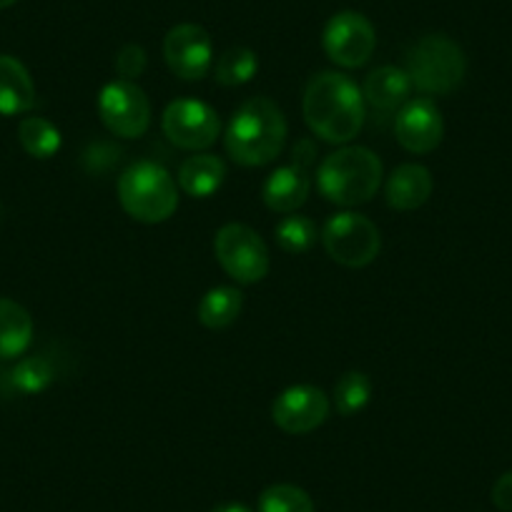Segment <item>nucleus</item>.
Returning a JSON list of instances; mask_svg holds the SVG:
<instances>
[{
  "label": "nucleus",
  "mask_w": 512,
  "mask_h": 512,
  "mask_svg": "<svg viewBox=\"0 0 512 512\" xmlns=\"http://www.w3.org/2000/svg\"><path fill=\"white\" fill-rule=\"evenodd\" d=\"M435 181L422 164H402L387 179V204L397 211H415L427 204Z\"/></svg>",
  "instance_id": "nucleus-15"
},
{
  "label": "nucleus",
  "mask_w": 512,
  "mask_h": 512,
  "mask_svg": "<svg viewBox=\"0 0 512 512\" xmlns=\"http://www.w3.org/2000/svg\"><path fill=\"white\" fill-rule=\"evenodd\" d=\"M317 156V146L309 139H302L292 151V161L279 166L264 181L262 199L277 214H294L304 206L309 191H312V164Z\"/></svg>",
  "instance_id": "nucleus-9"
},
{
  "label": "nucleus",
  "mask_w": 512,
  "mask_h": 512,
  "mask_svg": "<svg viewBox=\"0 0 512 512\" xmlns=\"http://www.w3.org/2000/svg\"><path fill=\"white\" fill-rule=\"evenodd\" d=\"M412 88L415 86H412L407 71L395 66H382L369 73L362 86V96L364 103H369L372 108H377L382 113H390L410 101Z\"/></svg>",
  "instance_id": "nucleus-16"
},
{
  "label": "nucleus",
  "mask_w": 512,
  "mask_h": 512,
  "mask_svg": "<svg viewBox=\"0 0 512 512\" xmlns=\"http://www.w3.org/2000/svg\"><path fill=\"white\" fill-rule=\"evenodd\" d=\"M33 319L26 307L0 297V359H16L31 347Z\"/></svg>",
  "instance_id": "nucleus-19"
},
{
  "label": "nucleus",
  "mask_w": 512,
  "mask_h": 512,
  "mask_svg": "<svg viewBox=\"0 0 512 512\" xmlns=\"http://www.w3.org/2000/svg\"><path fill=\"white\" fill-rule=\"evenodd\" d=\"M116 71L123 81H136L146 71V51L139 43H126L116 53Z\"/></svg>",
  "instance_id": "nucleus-27"
},
{
  "label": "nucleus",
  "mask_w": 512,
  "mask_h": 512,
  "mask_svg": "<svg viewBox=\"0 0 512 512\" xmlns=\"http://www.w3.org/2000/svg\"><path fill=\"white\" fill-rule=\"evenodd\" d=\"M118 201L131 219L161 224L179 209V186L156 161H136L118 179Z\"/></svg>",
  "instance_id": "nucleus-4"
},
{
  "label": "nucleus",
  "mask_w": 512,
  "mask_h": 512,
  "mask_svg": "<svg viewBox=\"0 0 512 512\" xmlns=\"http://www.w3.org/2000/svg\"><path fill=\"white\" fill-rule=\"evenodd\" d=\"M256 512H314V502L302 487L297 485H272L259 495Z\"/></svg>",
  "instance_id": "nucleus-25"
},
{
  "label": "nucleus",
  "mask_w": 512,
  "mask_h": 512,
  "mask_svg": "<svg viewBox=\"0 0 512 512\" xmlns=\"http://www.w3.org/2000/svg\"><path fill=\"white\" fill-rule=\"evenodd\" d=\"M11 382L23 395H38V392H43L53 382L51 362L43 357L23 359L11 372Z\"/></svg>",
  "instance_id": "nucleus-26"
},
{
  "label": "nucleus",
  "mask_w": 512,
  "mask_h": 512,
  "mask_svg": "<svg viewBox=\"0 0 512 512\" xmlns=\"http://www.w3.org/2000/svg\"><path fill=\"white\" fill-rule=\"evenodd\" d=\"M287 141V118L267 96L241 103L226 128L224 144L231 159L241 166H267L282 154Z\"/></svg>",
  "instance_id": "nucleus-2"
},
{
  "label": "nucleus",
  "mask_w": 512,
  "mask_h": 512,
  "mask_svg": "<svg viewBox=\"0 0 512 512\" xmlns=\"http://www.w3.org/2000/svg\"><path fill=\"white\" fill-rule=\"evenodd\" d=\"M382 184V161L364 146H342L319 164V194L337 206H359L372 201Z\"/></svg>",
  "instance_id": "nucleus-3"
},
{
  "label": "nucleus",
  "mask_w": 512,
  "mask_h": 512,
  "mask_svg": "<svg viewBox=\"0 0 512 512\" xmlns=\"http://www.w3.org/2000/svg\"><path fill=\"white\" fill-rule=\"evenodd\" d=\"M36 106V86L18 58L0 56V116H21Z\"/></svg>",
  "instance_id": "nucleus-17"
},
{
  "label": "nucleus",
  "mask_w": 512,
  "mask_h": 512,
  "mask_svg": "<svg viewBox=\"0 0 512 512\" xmlns=\"http://www.w3.org/2000/svg\"><path fill=\"white\" fill-rule=\"evenodd\" d=\"M164 58L174 76L184 81H201L214 66V46L209 33L196 23L174 26L164 38Z\"/></svg>",
  "instance_id": "nucleus-12"
},
{
  "label": "nucleus",
  "mask_w": 512,
  "mask_h": 512,
  "mask_svg": "<svg viewBox=\"0 0 512 512\" xmlns=\"http://www.w3.org/2000/svg\"><path fill=\"white\" fill-rule=\"evenodd\" d=\"M322 244L334 262L349 269L372 264L382 249V236L372 219L354 211L334 214L322 229Z\"/></svg>",
  "instance_id": "nucleus-6"
},
{
  "label": "nucleus",
  "mask_w": 512,
  "mask_h": 512,
  "mask_svg": "<svg viewBox=\"0 0 512 512\" xmlns=\"http://www.w3.org/2000/svg\"><path fill=\"white\" fill-rule=\"evenodd\" d=\"M18 141L33 159H53L61 151V131L41 116H28L18 123Z\"/></svg>",
  "instance_id": "nucleus-21"
},
{
  "label": "nucleus",
  "mask_w": 512,
  "mask_h": 512,
  "mask_svg": "<svg viewBox=\"0 0 512 512\" xmlns=\"http://www.w3.org/2000/svg\"><path fill=\"white\" fill-rule=\"evenodd\" d=\"M244 294L236 287H214L201 297L196 317L206 329H226L239 319Z\"/></svg>",
  "instance_id": "nucleus-20"
},
{
  "label": "nucleus",
  "mask_w": 512,
  "mask_h": 512,
  "mask_svg": "<svg viewBox=\"0 0 512 512\" xmlns=\"http://www.w3.org/2000/svg\"><path fill=\"white\" fill-rule=\"evenodd\" d=\"M405 71L417 91L427 96H447L465 81L467 58L452 38L432 33L410 48Z\"/></svg>",
  "instance_id": "nucleus-5"
},
{
  "label": "nucleus",
  "mask_w": 512,
  "mask_h": 512,
  "mask_svg": "<svg viewBox=\"0 0 512 512\" xmlns=\"http://www.w3.org/2000/svg\"><path fill=\"white\" fill-rule=\"evenodd\" d=\"M302 111L309 131L317 139L347 146L364 126L362 88L344 73H317L304 88Z\"/></svg>",
  "instance_id": "nucleus-1"
},
{
  "label": "nucleus",
  "mask_w": 512,
  "mask_h": 512,
  "mask_svg": "<svg viewBox=\"0 0 512 512\" xmlns=\"http://www.w3.org/2000/svg\"><path fill=\"white\" fill-rule=\"evenodd\" d=\"M259 71V58L251 48L236 46L219 56L214 66V78L221 86H244Z\"/></svg>",
  "instance_id": "nucleus-22"
},
{
  "label": "nucleus",
  "mask_w": 512,
  "mask_h": 512,
  "mask_svg": "<svg viewBox=\"0 0 512 512\" xmlns=\"http://www.w3.org/2000/svg\"><path fill=\"white\" fill-rule=\"evenodd\" d=\"M13 3H16V0H0V11H3V8H11Z\"/></svg>",
  "instance_id": "nucleus-30"
},
{
  "label": "nucleus",
  "mask_w": 512,
  "mask_h": 512,
  "mask_svg": "<svg viewBox=\"0 0 512 512\" xmlns=\"http://www.w3.org/2000/svg\"><path fill=\"white\" fill-rule=\"evenodd\" d=\"M98 113L108 131L121 139H139L151 126V103L136 81L106 83L98 93Z\"/></svg>",
  "instance_id": "nucleus-8"
},
{
  "label": "nucleus",
  "mask_w": 512,
  "mask_h": 512,
  "mask_svg": "<svg viewBox=\"0 0 512 512\" xmlns=\"http://www.w3.org/2000/svg\"><path fill=\"white\" fill-rule=\"evenodd\" d=\"M179 186L194 199H209L226 181V164L214 154H196L181 164Z\"/></svg>",
  "instance_id": "nucleus-18"
},
{
  "label": "nucleus",
  "mask_w": 512,
  "mask_h": 512,
  "mask_svg": "<svg viewBox=\"0 0 512 512\" xmlns=\"http://www.w3.org/2000/svg\"><path fill=\"white\" fill-rule=\"evenodd\" d=\"M211 512H251V507L244 502H221Z\"/></svg>",
  "instance_id": "nucleus-29"
},
{
  "label": "nucleus",
  "mask_w": 512,
  "mask_h": 512,
  "mask_svg": "<svg viewBox=\"0 0 512 512\" xmlns=\"http://www.w3.org/2000/svg\"><path fill=\"white\" fill-rule=\"evenodd\" d=\"M161 126H164L166 139L186 151L209 149L221 134L219 113L209 103L196 101V98H179L169 103L161 116Z\"/></svg>",
  "instance_id": "nucleus-10"
},
{
  "label": "nucleus",
  "mask_w": 512,
  "mask_h": 512,
  "mask_svg": "<svg viewBox=\"0 0 512 512\" xmlns=\"http://www.w3.org/2000/svg\"><path fill=\"white\" fill-rule=\"evenodd\" d=\"M214 251L221 269L239 284L262 282L272 259L264 239L246 224H226L216 231Z\"/></svg>",
  "instance_id": "nucleus-7"
},
{
  "label": "nucleus",
  "mask_w": 512,
  "mask_h": 512,
  "mask_svg": "<svg viewBox=\"0 0 512 512\" xmlns=\"http://www.w3.org/2000/svg\"><path fill=\"white\" fill-rule=\"evenodd\" d=\"M324 53L329 61L342 68H359L372 58L377 46V33L374 26L362 13L344 11L329 18L322 36Z\"/></svg>",
  "instance_id": "nucleus-11"
},
{
  "label": "nucleus",
  "mask_w": 512,
  "mask_h": 512,
  "mask_svg": "<svg viewBox=\"0 0 512 512\" xmlns=\"http://www.w3.org/2000/svg\"><path fill=\"white\" fill-rule=\"evenodd\" d=\"M372 397V379L364 372H344L334 384V405L342 417H352L367 407Z\"/></svg>",
  "instance_id": "nucleus-23"
},
{
  "label": "nucleus",
  "mask_w": 512,
  "mask_h": 512,
  "mask_svg": "<svg viewBox=\"0 0 512 512\" xmlns=\"http://www.w3.org/2000/svg\"><path fill=\"white\" fill-rule=\"evenodd\" d=\"M277 244L282 246L287 254H307L319 239L317 224L309 216L302 214H287L274 229Z\"/></svg>",
  "instance_id": "nucleus-24"
},
{
  "label": "nucleus",
  "mask_w": 512,
  "mask_h": 512,
  "mask_svg": "<svg viewBox=\"0 0 512 512\" xmlns=\"http://www.w3.org/2000/svg\"><path fill=\"white\" fill-rule=\"evenodd\" d=\"M492 505L502 512H512V472L500 475L492 485Z\"/></svg>",
  "instance_id": "nucleus-28"
},
{
  "label": "nucleus",
  "mask_w": 512,
  "mask_h": 512,
  "mask_svg": "<svg viewBox=\"0 0 512 512\" xmlns=\"http://www.w3.org/2000/svg\"><path fill=\"white\" fill-rule=\"evenodd\" d=\"M329 417V397L314 384H294L274 400L272 420L287 435H307Z\"/></svg>",
  "instance_id": "nucleus-13"
},
{
  "label": "nucleus",
  "mask_w": 512,
  "mask_h": 512,
  "mask_svg": "<svg viewBox=\"0 0 512 512\" xmlns=\"http://www.w3.org/2000/svg\"><path fill=\"white\" fill-rule=\"evenodd\" d=\"M395 136L410 154H430L442 144L445 121L430 98H415L400 108L395 121Z\"/></svg>",
  "instance_id": "nucleus-14"
}]
</instances>
